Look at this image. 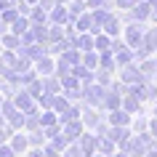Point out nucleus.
<instances>
[{
  "instance_id": "obj_1",
  "label": "nucleus",
  "mask_w": 157,
  "mask_h": 157,
  "mask_svg": "<svg viewBox=\"0 0 157 157\" xmlns=\"http://www.w3.org/2000/svg\"><path fill=\"white\" fill-rule=\"evenodd\" d=\"M0 157H13V152H8V149H0Z\"/></svg>"
}]
</instances>
